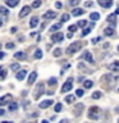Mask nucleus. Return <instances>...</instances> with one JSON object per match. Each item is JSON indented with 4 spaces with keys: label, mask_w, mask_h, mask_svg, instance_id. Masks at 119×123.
<instances>
[{
    "label": "nucleus",
    "mask_w": 119,
    "mask_h": 123,
    "mask_svg": "<svg viewBox=\"0 0 119 123\" xmlns=\"http://www.w3.org/2000/svg\"><path fill=\"white\" fill-rule=\"evenodd\" d=\"M81 46H82V44H81V42H78V41L73 42V44H71V45L67 48V54H68V55H73L74 53L79 51Z\"/></svg>",
    "instance_id": "nucleus-1"
},
{
    "label": "nucleus",
    "mask_w": 119,
    "mask_h": 123,
    "mask_svg": "<svg viewBox=\"0 0 119 123\" xmlns=\"http://www.w3.org/2000/svg\"><path fill=\"white\" fill-rule=\"evenodd\" d=\"M100 115V109L97 106H91L88 109V118L90 119H97Z\"/></svg>",
    "instance_id": "nucleus-2"
},
{
    "label": "nucleus",
    "mask_w": 119,
    "mask_h": 123,
    "mask_svg": "<svg viewBox=\"0 0 119 123\" xmlns=\"http://www.w3.org/2000/svg\"><path fill=\"white\" fill-rule=\"evenodd\" d=\"M44 91H45V85L42 83V82H40V83L37 85L36 90H35V95H33V98H35V99H38L42 94H44Z\"/></svg>",
    "instance_id": "nucleus-3"
},
{
    "label": "nucleus",
    "mask_w": 119,
    "mask_h": 123,
    "mask_svg": "<svg viewBox=\"0 0 119 123\" xmlns=\"http://www.w3.org/2000/svg\"><path fill=\"white\" fill-rule=\"evenodd\" d=\"M72 87H73V78H72V77H69V78L67 80V82L63 85V87H61V92H68V91H71Z\"/></svg>",
    "instance_id": "nucleus-4"
},
{
    "label": "nucleus",
    "mask_w": 119,
    "mask_h": 123,
    "mask_svg": "<svg viewBox=\"0 0 119 123\" xmlns=\"http://www.w3.org/2000/svg\"><path fill=\"white\" fill-rule=\"evenodd\" d=\"M12 99H13V96L10 94H6L5 96H3V98H0V106L1 105H5V104H9L12 101Z\"/></svg>",
    "instance_id": "nucleus-5"
},
{
    "label": "nucleus",
    "mask_w": 119,
    "mask_h": 123,
    "mask_svg": "<svg viewBox=\"0 0 119 123\" xmlns=\"http://www.w3.org/2000/svg\"><path fill=\"white\" fill-rule=\"evenodd\" d=\"M82 58L86 62H88L90 64H94L95 63V60H94V58H92V54H91V51H84L83 53V55H82Z\"/></svg>",
    "instance_id": "nucleus-6"
},
{
    "label": "nucleus",
    "mask_w": 119,
    "mask_h": 123,
    "mask_svg": "<svg viewBox=\"0 0 119 123\" xmlns=\"http://www.w3.org/2000/svg\"><path fill=\"white\" fill-rule=\"evenodd\" d=\"M63 38H64V35L61 33V32L54 33L53 36H51V40H53L54 42H60V41H63Z\"/></svg>",
    "instance_id": "nucleus-7"
},
{
    "label": "nucleus",
    "mask_w": 119,
    "mask_h": 123,
    "mask_svg": "<svg viewBox=\"0 0 119 123\" xmlns=\"http://www.w3.org/2000/svg\"><path fill=\"white\" fill-rule=\"evenodd\" d=\"M106 21L111 23V27H114L115 25H117V14L113 13V14H109L107 15V18H106Z\"/></svg>",
    "instance_id": "nucleus-8"
},
{
    "label": "nucleus",
    "mask_w": 119,
    "mask_h": 123,
    "mask_svg": "<svg viewBox=\"0 0 119 123\" xmlns=\"http://www.w3.org/2000/svg\"><path fill=\"white\" fill-rule=\"evenodd\" d=\"M97 3L104 8H110L113 5V0H97Z\"/></svg>",
    "instance_id": "nucleus-9"
},
{
    "label": "nucleus",
    "mask_w": 119,
    "mask_h": 123,
    "mask_svg": "<svg viewBox=\"0 0 119 123\" xmlns=\"http://www.w3.org/2000/svg\"><path fill=\"white\" fill-rule=\"evenodd\" d=\"M53 100H44V101H41L38 104V106L41 108V109H46V108H49L50 105H53Z\"/></svg>",
    "instance_id": "nucleus-10"
},
{
    "label": "nucleus",
    "mask_w": 119,
    "mask_h": 123,
    "mask_svg": "<svg viewBox=\"0 0 119 123\" xmlns=\"http://www.w3.org/2000/svg\"><path fill=\"white\" fill-rule=\"evenodd\" d=\"M30 12H31V6H28V5L23 6V8H22V10H21V13H19V17H21V18L26 17L27 14H30Z\"/></svg>",
    "instance_id": "nucleus-11"
},
{
    "label": "nucleus",
    "mask_w": 119,
    "mask_h": 123,
    "mask_svg": "<svg viewBox=\"0 0 119 123\" xmlns=\"http://www.w3.org/2000/svg\"><path fill=\"white\" fill-rule=\"evenodd\" d=\"M55 17H56V12H54V10H48L44 14V18L45 19H54Z\"/></svg>",
    "instance_id": "nucleus-12"
},
{
    "label": "nucleus",
    "mask_w": 119,
    "mask_h": 123,
    "mask_svg": "<svg viewBox=\"0 0 119 123\" xmlns=\"http://www.w3.org/2000/svg\"><path fill=\"white\" fill-rule=\"evenodd\" d=\"M84 13L83 9H81V8H74V9L72 10V15L73 17H78V15H82Z\"/></svg>",
    "instance_id": "nucleus-13"
},
{
    "label": "nucleus",
    "mask_w": 119,
    "mask_h": 123,
    "mask_svg": "<svg viewBox=\"0 0 119 123\" xmlns=\"http://www.w3.org/2000/svg\"><path fill=\"white\" fill-rule=\"evenodd\" d=\"M109 69L111 72H119V62H115V63L109 64Z\"/></svg>",
    "instance_id": "nucleus-14"
},
{
    "label": "nucleus",
    "mask_w": 119,
    "mask_h": 123,
    "mask_svg": "<svg viewBox=\"0 0 119 123\" xmlns=\"http://www.w3.org/2000/svg\"><path fill=\"white\" fill-rule=\"evenodd\" d=\"M36 78H37V72H32V73L30 74V77H28V82H27V83H28V85H32L35 81H36Z\"/></svg>",
    "instance_id": "nucleus-15"
},
{
    "label": "nucleus",
    "mask_w": 119,
    "mask_h": 123,
    "mask_svg": "<svg viewBox=\"0 0 119 123\" xmlns=\"http://www.w3.org/2000/svg\"><path fill=\"white\" fill-rule=\"evenodd\" d=\"M8 14H9V10L4 6H0V18H6Z\"/></svg>",
    "instance_id": "nucleus-16"
},
{
    "label": "nucleus",
    "mask_w": 119,
    "mask_h": 123,
    "mask_svg": "<svg viewBox=\"0 0 119 123\" xmlns=\"http://www.w3.org/2000/svg\"><path fill=\"white\" fill-rule=\"evenodd\" d=\"M5 3H6V5H8V6L14 8V6H17V5H18L19 0H5Z\"/></svg>",
    "instance_id": "nucleus-17"
},
{
    "label": "nucleus",
    "mask_w": 119,
    "mask_h": 123,
    "mask_svg": "<svg viewBox=\"0 0 119 123\" xmlns=\"http://www.w3.org/2000/svg\"><path fill=\"white\" fill-rule=\"evenodd\" d=\"M26 76H27V72H26V71H19V72L17 73V80L22 81V80L26 78Z\"/></svg>",
    "instance_id": "nucleus-18"
},
{
    "label": "nucleus",
    "mask_w": 119,
    "mask_h": 123,
    "mask_svg": "<svg viewBox=\"0 0 119 123\" xmlns=\"http://www.w3.org/2000/svg\"><path fill=\"white\" fill-rule=\"evenodd\" d=\"M26 54L23 53V51H18V53H15L14 54V58L15 59H21V60H23V59H26Z\"/></svg>",
    "instance_id": "nucleus-19"
},
{
    "label": "nucleus",
    "mask_w": 119,
    "mask_h": 123,
    "mask_svg": "<svg viewBox=\"0 0 119 123\" xmlns=\"http://www.w3.org/2000/svg\"><path fill=\"white\" fill-rule=\"evenodd\" d=\"M104 33H105L106 36H113V35H114L113 27H107V28H105V30H104Z\"/></svg>",
    "instance_id": "nucleus-20"
},
{
    "label": "nucleus",
    "mask_w": 119,
    "mask_h": 123,
    "mask_svg": "<svg viewBox=\"0 0 119 123\" xmlns=\"http://www.w3.org/2000/svg\"><path fill=\"white\" fill-rule=\"evenodd\" d=\"M37 25H38V18L37 17H33L32 19H31V22H30V26L32 27V28H35Z\"/></svg>",
    "instance_id": "nucleus-21"
},
{
    "label": "nucleus",
    "mask_w": 119,
    "mask_h": 123,
    "mask_svg": "<svg viewBox=\"0 0 119 123\" xmlns=\"http://www.w3.org/2000/svg\"><path fill=\"white\" fill-rule=\"evenodd\" d=\"M17 109H18V104L10 101V103H9V110H10V111H15Z\"/></svg>",
    "instance_id": "nucleus-22"
},
{
    "label": "nucleus",
    "mask_w": 119,
    "mask_h": 123,
    "mask_svg": "<svg viewBox=\"0 0 119 123\" xmlns=\"http://www.w3.org/2000/svg\"><path fill=\"white\" fill-rule=\"evenodd\" d=\"M74 95H68V96H65V103H68V104H72V103H74Z\"/></svg>",
    "instance_id": "nucleus-23"
},
{
    "label": "nucleus",
    "mask_w": 119,
    "mask_h": 123,
    "mask_svg": "<svg viewBox=\"0 0 119 123\" xmlns=\"http://www.w3.org/2000/svg\"><path fill=\"white\" fill-rule=\"evenodd\" d=\"M83 85H84V88H91L92 85H94V82L90 81V80H87V81H84V82H83Z\"/></svg>",
    "instance_id": "nucleus-24"
},
{
    "label": "nucleus",
    "mask_w": 119,
    "mask_h": 123,
    "mask_svg": "<svg viewBox=\"0 0 119 123\" xmlns=\"http://www.w3.org/2000/svg\"><path fill=\"white\" fill-rule=\"evenodd\" d=\"M6 77V72L3 67H0V80H4Z\"/></svg>",
    "instance_id": "nucleus-25"
},
{
    "label": "nucleus",
    "mask_w": 119,
    "mask_h": 123,
    "mask_svg": "<svg viewBox=\"0 0 119 123\" xmlns=\"http://www.w3.org/2000/svg\"><path fill=\"white\" fill-rule=\"evenodd\" d=\"M35 58H36V59H40V58H42V50L37 49L36 51H35Z\"/></svg>",
    "instance_id": "nucleus-26"
},
{
    "label": "nucleus",
    "mask_w": 119,
    "mask_h": 123,
    "mask_svg": "<svg viewBox=\"0 0 119 123\" xmlns=\"http://www.w3.org/2000/svg\"><path fill=\"white\" fill-rule=\"evenodd\" d=\"M90 18L92 19V21H97V19L100 18V14L99 13H91L90 14Z\"/></svg>",
    "instance_id": "nucleus-27"
},
{
    "label": "nucleus",
    "mask_w": 119,
    "mask_h": 123,
    "mask_svg": "<svg viewBox=\"0 0 119 123\" xmlns=\"http://www.w3.org/2000/svg\"><path fill=\"white\" fill-rule=\"evenodd\" d=\"M86 26H87V21H84V19L78 21V25H77V27H82V28H84Z\"/></svg>",
    "instance_id": "nucleus-28"
},
{
    "label": "nucleus",
    "mask_w": 119,
    "mask_h": 123,
    "mask_svg": "<svg viewBox=\"0 0 119 123\" xmlns=\"http://www.w3.org/2000/svg\"><path fill=\"white\" fill-rule=\"evenodd\" d=\"M10 69H12L13 72H17V71H19V64H18V63L12 64V65H10Z\"/></svg>",
    "instance_id": "nucleus-29"
},
{
    "label": "nucleus",
    "mask_w": 119,
    "mask_h": 123,
    "mask_svg": "<svg viewBox=\"0 0 119 123\" xmlns=\"http://www.w3.org/2000/svg\"><path fill=\"white\" fill-rule=\"evenodd\" d=\"M100 98H101V92L100 91H96L92 94V99H100Z\"/></svg>",
    "instance_id": "nucleus-30"
},
{
    "label": "nucleus",
    "mask_w": 119,
    "mask_h": 123,
    "mask_svg": "<svg viewBox=\"0 0 119 123\" xmlns=\"http://www.w3.org/2000/svg\"><path fill=\"white\" fill-rule=\"evenodd\" d=\"M69 19V14H67V13H64L63 15H61V23H64V22H67Z\"/></svg>",
    "instance_id": "nucleus-31"
},
{
    "label": "nucleus",
    "mask_w": 119,
    "mask_h": 123,
    "mask_svg": "<svg viewBox=\"0 0 119 123\" xmlns=\"http://www.w3.org/2000/svg\"><path fill=\"white\" fill-rule=\"evenodd\" d=\"M60 55H61V49L58 48L54 50V56H60Z\"/></svg>",
    "instance_id": "nucleus-32"
},
{
    "label": "nucleus",
    "mask_w": 119,
    "mask_h": 123,
    "mask_svg": "<svg viewBox=\"0 0 119 123\" xmlns=\"http://www.w3.org/2000/svg\"><path fill=\"white\" fill-rule=\"evenodd\" d=\"M83 94H84V91L82 90V88H78V90L76 91V95L78 96V98H81V96H83Z\"/></svg>",
    "instance_id": "nucleus-33"
},
{
    "label": "nucleus",
    "mask_w": 119,
    "mask_h": 123,
    "mask_svg": "<svg viewBox=\"0 0 119 123\" xmlns=\"http://www.w3.org/2000/svg\"><path fill=\"white\" fill-rule=\"evenodd\" d=\"M60 27H61V23H58V25L51 26V28H50V30H51V31H56V30H59Z\"/></svg>",
    "instance_id": "nucleus-34"
},
{
    "label": "nucleus",
    "mask_w": 119,
    "mask_h": 123,
    "mask_svg": "<svg viewBox=\"0 0 119 123\" xmlns=\"http://www.w3.org/2000/svg\"><path fill=\"white\" fill-rule=\"evenodd\" d=\"M69 4H71L72 6H76L79 4V0H69Z\"/></svg>",
    "instance_id": "nucleus-35"
},
{
    "label": "nucleus",
    "mask_w": 119,
    "mask_h": 123,
    "mask_svg": "<svg viewBox=\"0 0 119 123\" xmlns=\"http://www.w3.org/2000/svg\"><path fill=\"white\" fill-rule=\"evenodd\" d=\"M40 5H41V0H36V1H33L32 8H38Z\"/></svg>",
    "instance_id": "nucleus-36"
},
{
    "label": "nucleus",
    "mask_w": 119,
    "mask_h": 123,
    "mask_svg": "<svg viewBox=\"0 0 119 123\" xmlns=\"http://www.w3.org/2000/svg\"><path fill=\"white\" fill-rule=\"evenodd\" d=\"M68 30L73 33V32H76V31H77V26H76V25H72V26H69V28H68Z\"/></svg>",
    "instance_id": "nucleus-37"
},
{
    "label": "nucleus",
    "mask_w": 119,
    "mask_h": 123,
    "mask_svg": "<svg viewBox=\"0 0 119 123\" xmlns=\"http://www.w3.org/2000/svg\"><path fill=\"white\" fill-rule=\"evenodd\" d=\"M60 110H61V104H60V103H58L56 105H55V113H59Z\"/></svg>",
    "instance_id": "nucleus-38"
},
{
    "label": "nucleus",
    "mask_w": 119,
    "mask_h": 123,
    "mask_svg": "<svg viewBox=\"0 0 119 123\" xmlns=\"http://www.w3.org/2000/svg\"><path fill=\"white\" fill-rule=\"evenodd\" d=\"M49 85H50V86H53V85L55 86V85H56V78H50L49 80Z\"/></svg>",
    "instance_id": "nucleus-39"
},
{
    "label": "nucleus",
    "mask_w": 119,
    "mask_h": 123,
    "mask_svg": "<svg viewBox=\"0 0 119 123\" xmlns=\"http://www.w3.org/2000/svg\"><path fill=\"white\" fill-rule=\"evenodd\" d=\"M91 32V28H83V32H82V35L83 36H87L88 33Z\"/></svg>",
    "instance_id": "nucleus-40"
},
{
    "label": "nucleus",
    "mask_w": 119,
    "mask_h": 123,
    "mask_svg": "<svg viewBox=\"0 0 119 123\" xmlns=\"http://www.w3.org/2000/svg\"><path fill=\"white\" fill-rule=\"evenodd\" d=\"M99 41H101V37H96V38H92V40H91V42H92V44H97V42Z\"/></svg>",
    "instance_id": "nucleus-41"
},
{
    "label": "nucleus",
    "mask_w": 119,
    "mask_h": 123,
    "mask_svg": "<svg viewBox=\"0 0 119 123\" xmlns=\"http://www.w3.org/2000/svg\"><path fill=\"white\" fill-rule=\"evenodd\" d=\"M5 48L6 49H13L14 48V44H13V42H8V44L5 45Z\"/></svg>",
    "instance_id": "nucleus-42"
},
{
    "label": "nucleus",
    "mask_w": 119,
    "mask_h": 123,
    "mask_svg": "<svg viewBox=\"0 0 119 123\" xmlns=\"http://www.w3.org/2000/svg\"><path fill=\"white\" fill-rule=\"evenodd\" d=\"M92 4H94L92 1H86V3H84V6H86V8H88V6H92Z\"/></svg>",
    "instance_id": "nucleus-43"
},
{
    "label": "nucleus",
    "mask_w": 119,
    "mask_h": 123,
    "mask_svg": "<svg viewBox=\"0 0 119 123\" xmlns=\"http://www.w3.org/2000/svg\"><path fill=\"white\" fill-rule=\"evenodd\" d=\"M55 6L58 8V9H60V8H61V3H59V1H56V3H55Z\"/></svg>",
    "instance_id": "nucleus-44"
},
{
    "label": "nucleus",
    "mask_w": 119,
    "mask_h": 123,
    "mask_svg": "<svg viewBox=\"0 0 119 123\" xmlns=\"http://www.w3.org/2000/svg\"><path fill=\"white\" fill-rule=\"evenodd\" d=\"M10 32H12V33H15V32H17V27H12Z\"/></svg>",
    "instance_id": "nucleus-45"
},
{
    "label": "nucleus",
    "mask_w": 119,
    "mask_h": 123,
    "mask_svg": "<svg viewBox=\"0 0 119 123\" xmlns=\"http://www.w3.org/2000/svg\"><path fill=\"white\" fill-rule=\"evenodd\" d=\"M4 55H5V54H4L3 51H0V59H1V58H4Z\"/></svg>",
    "instance_id": "nucleus-46"
},
{
    "label": "nucleus",
    "mask_w": 119,
    "mask_h": 123,
    "mask_svg": "<svg viewBox=\"0 0 119 123\" xmlns=\"http://www.w3.org/2000/svg\"><path fill=\"white\" fill-rule=\"evenodd\" d=\"M4 113H5V111H4V109H0V115H4Z\"/></svg>",
    "instance_id": "nucleus-47"
},
{
    "label": "nucleus",
    "mask_w": 119,
    "mask_h": 123,
    "mask_svg": "<svg viewBox=\"0 0 119 123\" xmlns=\"http://www.w3.org/2000/svg\"><path fill=\"white\" fill-rule=\"evenodd\" d=\"M115 14H119V8H118L117 10H115Z\"/></svg>",
    "instance_id": "nucleus-48"
},
{
    "label": "nucleus",
    "mask_w": 119,
    "mask_h": 123,
    "mask_svg": "<svg viewBox=\"0 0 119 123\" xmlns=\"http://www.w3.org/2000/svg\"><path fill=\"white\" fill-rule=\"evenodd\" d=\"M1 123H13V122H9V121H5V122H1Z\"/></svg>",
    "instance_id": "nucleus-49"
},
{
    "label": "nucleus",
    "mask_w": 119,
    "mask_h": 123,
    "mask_svg": "<svg viewBox=\"0 0 119 123\" xmlns=\"http://www.w3.org/2000/svg\"><path fill=\"white\" fill-rule=\"evenodd\" d=\"M41 123H49V121H42Z\"/></svg>",
    "instance_id": "nucleus-50"
},
{
    "label": "nucleus",
    "mask_w": 119,
    "mask_h": 123,
    "mask_svg": "<svg viewBox=\"0 0 119 123\" xmlns=\"http://www.w3.org/2000/svg\"><path fill=\"white\" fill-rule=\"evenodd\" d=\"M3 26V22H1V19H0V27H1Z\"/></svg>",
    "instance_id": "nucleus-51"
},
{
    "label": "nucleus",
    "mask_w": 119,
    "mask_h": 123,
    "mask_svg": "<svg viewBox=\"0 0 119 123\" xmlns=\"http://www.w3.org/2000/svg\"><path fill=\"white\" fill-rule=\"evenodd\" d=\"M0 48H1V42H0Z\"/></svg>",
    "instance_id": "nucleus-52"
},
{
    "label": "nucleus",
    "mask_w": 119,
    "mask_h": 123,
    "mask_svg": "<svg viewBox=\"0 0 119 123\" xmlns=\"http://www.w3.org/2000/svg\"><path fill=\"white\" fill-rule=\"evenodd\" d=\"M118 50H119V46H118Z\"/></svg>",
    "instance_id": "nucleus-53"
},
{
    "label": "nucleus",
    "mask_w": 119,
    "mask_h": 123,
    "mask_svg": "<svg viewBox=\"0 0 119 123\" xmlns=\"http://www.w3.org/2000/svg\"><path fill=\"white\" fill-rule=\"evenodd\" d=\"M60 123H63V122H60Z\"/></svg>",
    "instance_id": "nucleus-54"
},
{
    "label": "nucleus",
    "mask_w": 119,
    "mask_h": 123,
    "mask_svg": "<svg viewBox=\"0 0 119 123\" xmlns=\"http://www.w3.org/2000/svg\"><path fill=\"white\" fill-rule=\"evenodd\" d=\"M118 123H119V121H118Z\"/></svg>",
    "instance_id": "nucleus-55"
},
{
    "label": "nucleus",
    "mask_w": 119,
    "mask_h": 123,
    "mask_svg": "<svg viewBox=\"0 0 119 123\" xmlns=\"http://www.w3.org/2000/svg\"><path fill=\"white\" fill-rule=\"evenodd\" d=\"M118 91H119V90H118Z\"/></svg>",
    "instance_id": "nucleus-56"
}]
</instances>
